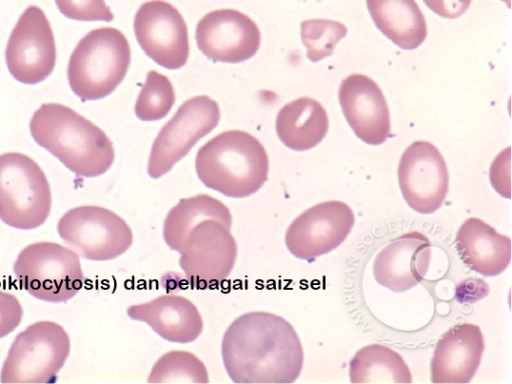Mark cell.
<instances>
[{"label":"cell","instance_id":"7a4b0ae2","mask_svg":"<svg viewBox=\"0 0 512 384\" xmlns=\"http://www.w3.org/2000/svg\"><path fill=\"white\" fill-rule=\"evenodd\" d=\"M29 128L34 141L77 176L97 177L113 164L114 147L105 132L66 105L42 104Z\"/></svg>","mask_w":512,"mask_h":384},{"label":"cell","instance_id":"4fadbf2b","mask_svg":"<svg viewBox=\"0 0 512 384\" xmlns=\"http://www.w3.org/2000/svg\"><path fill=\"white\" fill-rule=\"evenodd\" d=\"M133 26L138 44L158 65L174 70L186 64L188 29L172 4L164 0L144 2L135 14Z\"/></svg>","mask_w":512,"mask_h":384},{"label":"cell","instance_id":"cb8c5ba5","mask_svg":"<svg viewBox=\"0 0 512 384\" xmlns=\"http://www.w3.org/2000/svg\"><path fill=\"white\" fill-rule=\"evenodd\" d=\"M352 383H411V372L399 353L381 344L359 349L349 362Z\"/></svg>","mask_w":512,"mask_h":384},{"label":"cell","instance_id":"d4e9b609","mask_svg":"<svg viewBox=\"0 0 512 384\" xmlns=\"http://www.w3.org/2000/svg\"><path fill=\"white\" fill-rule=\"evenodd\" d=\"M147 382L208 383L209 375L204 363L193 353L174 350L167 352L157 360Z\"/></svg>","mask_w":512,"mask_h":384},{"label":"cell","instance_id":"2e32d148","mask_svg":"<svg viewBox=\"0 0 512 384\" xmlns=\"http://www.w3.org/2000/svg\"><path fill=\"white\" fill-rule=\"evenodd\" d=\"M339 103L355 135L366 144L380 145L390 133V114L380 87L368 76L352 74L339 88Z\"/></svg>","mask_w":512,"mask_h":384},{"label":"cell","instance_id":"6da1fadb","mask_svg":"<svg viewBox=\"0 0 512 384\" xmlns=\"http://www.w3.org/2000/svg\"><path fill=\"white\" fill-rule=\"evenodd\" d=\"M225 370L234 383H293L300 376L304 354L293 326L264 311L237 317L221 342Z\"/></svg>","mask_w":512,"mask_h":384},{"label":"cell","instance_id":"e0dca14e","mask_svg":"<svg viewBox=\"0 0 512 384\" xmlns=\"http://www.w3.org/2000/svg\"><path fill=\"white\" fill-rule=\"evenodd\" d=\"M431 248L428 237L418 231L396 237L374 258L375 280L381 286L397 293L415 287L428 272Z\"/></svg>","mask_w":512,"mask_h":384},{"label":"cell","instance_id":"f1b7e54d","mask_svg":"<svg viewBox=\"0 0 512 384\" xmlns=\"http://www.w3.org/2000/svg\"><path fill=\"white\" fill-rule=\"evenodd\" d=\"M23 317V308L13 294L0 290V339L15 330Z\"/></svg>","mask_w":512,"mask_h":384},{"label":"cell","instance_id":"44dd1931","mask_svg":"<svg viewBox=\"0 0 512 384\" xmlns=\"http://www.w3.org/2000/svg\"><path fill=\"white\" fill-rule=\"evenodd\" d=\"M280 141L294 151H306L326 136L329 121L326 110L316 100L301 97L284 105L276 117Z\"/></svg>","mask_w":512,"mask_h":384},{"label":"cell","instance_id":"9a60e30c","mask_svg":"<svg viewBox=\"0 0 512 384\" xmlns=\"http://www.w3.org/2000/svg\"><path fill=\"white\" fill-rule=\"evenodd\" d=\"M195 38L199 50L209 60L231 64L253 57L261 41L255 22L234 9L207 13L196 26Z\"/></svg>","mask_w":512,"mask_h":384},{"label":"cell","instance_id":"7c38bea8","mask_svg":"<svg viewBox=\"0 0 512 384\" xmlns=\"http://www.w3.org/2000/svg\"><path fill=\"white\" fill-rule=\"evenodd\" d=\"M354 222V213L346 203L321 202L291 222L286 230L285 245L296 258L312 262L341 245Z\"/></svg>","mask_w":512,"mask_h":384},{"label":"cell","instance_id":"ba28073f","mask_svg":"<svg viewBox=\"0 0 512 384\" xmlns=\"http://www.w3.org/2000/svg\"><path fill=\"white\" fill-rule=\"evenodd\" d=\"M57 232L80 257L93 261L115 259L133 242L126 221L96 205H82L65 212L58 221Z\"/></svg>","mask_w":512,"mask_h":384},{"label":"cell","instance_id":"5b68a950","mask_svg":"<svg viewBox=\"0 0 512 384\" xmlns=\"http://www.w3.org/2000/svg\"><path fill=\"white\" fill-rule=\"evenodd\" d=\"M52 195L40 166L18 152L0 155V220L6 225L31 230L49 217Z\"/></svg>","mask_w":512,"mask_h":384},{"label":"cell","instance_id":"52a82bcc","mask_svg":"<svg viewBox=\"0 0 512 384\" xmlns=\"http://www.w3.org/2000/svg\"><path fill=\"white\" fill-rule=\"evenodd\" d=\"M70 353V338L53 321L29 325L14 339L0 373L2 383H53Z\"/></svg>","mask_w":512,"mask_h":384},{"label":"cell","instance_id":"ffe728a7","mask_svg":"<svg viewBox=\"0 0 512 384\" xmlns=\"http://www.w3.org/2000/svg\"><path fill=\"white\" fill-rule=\"evenodd\" d=\"M455 242L462 262L481 275H499L510 264V237L498 233L479 218L465 220L458 229Z\"/></svg>","mask_w":512,"mask_h":384},{"label":"cell","instance_id":"7402d4cb","mask_svg":"<svg viewBox=\"0 0 512 384\" xmlns=\"http://www.w3.org/2000/svg\"><path fill=\"white\" fill-rule=\"evenodd\" d=\"M376 27L404 50L419 47L427 36L424 15L415 0H366Z\"/></svg>","mask_w":512,"mask_h":384},{"label":"cell","instance_id":"277c9868","mask_svg":"<svg viewBox=\"0 0 512 384\" xmlns=\"http://www.w3.org/2000/svg\"><path fill=\"white\" fill-rule=\"evenodd\" d=\"M130 61L129 42L120 30L93 29L81 38L70 56V88L82 101L102 99L123 81Z\"/></svg>","mask_w":512,"mask_h":384},{"label":"cell","instance_id":"ac0fdd59","mask_svg":"<svg viewBox=\"0 0 512 384\" xmlns=\"http://www.w3.org/2000/svg\"><path fill=\"white\" fill-rule=\"evenodd\" d=\"M485 348L479 326H452L437 341L430 363L432 383H469L480 366Z\"/></svg>","mask_w":512,"mask_h":384},{"label":"cell","instance_id":"8fae6325","mask_svg":"<svg viewBox=\"0 0 512 384\" xmlns=\"http://www.w3.org/2000/svg\"><path fill=\"white\" fill-rule=\"evenodd\" d=\"M5 58L10 74L24 84L45 80L56 64L54 34L44 11L28 6L9 36Z\"/></svg>","mask_w":512,"mask_h":384},{"label":"cell","instance_id":"8992f818","mask_svg":"<svg viewBox=\"0 0 512 384\" xmlns=\"http://www.w3.org/2000/svg\"><path fill=\"white\" fill-rule=\"evenodd\" d=\"M13 270L25 291L50 303L70 300L84 282L78 254L54 242H36L23 248Z\"/></svg>","mask_w":512,"mask_h":384},{"label":"cell","instance_id":"83f0119b","mask_svg":"<svg viewBox=\"0 0 512 384\" xmlns=\"http://www.w3.org/2000/svg\"><path fill=\"white\" fill-rule=\"evenodd\" d=\"M59 11L67 18L78 21H106L114 19L105 0H55Z\"/></svg>","mask_w":512,"mask_h":384},{"label":"cell","instance_id":"f546056e","mask_svg":"<svg viewBox=\"0 0 512 384\" xmlns=\"http://www.w3.org/2000/svg\"><path fill=\"white\" fill-rule=\"evenodd\" d=\"M435 14L448 19L460 17L469 8L472 0H423Z\"/></svg>","mask_w":512,"mask_h":384},{"label":"cell","instance_id":"4316f807","mask_svg":"<svg viewBox=\"0 0 512 384\" xmlns=\"http://www.w3.org/2000/svg\"><path fill=\"white\" fill-rule=\"evenodd\" d=\"M347 34V28L338 21L310 19L301 23V39L307 57L318 62L333 53L336 44Z\"/></svg>","mask_w":512,"mask_h":384},{"label":"cell","instance_id":"3957f363","mask_svg":"<svg viewBox=\"0 0 512 384\" xmlns=\"http://www.w3.org/2000/svg\"><path fill=\"white\" fill-rule=\"evenodd\" d=\"M195 170L207 188L227 197L245 198L267 181L269 160L256 137L242 130H229L198 149Z\"/></svg>","mask_w":512,"mask_h":384},{"label":"cell","instance_id":"30bf717a","mask_svg":"<svg viewBox=\"0 0 512 384\" xmlns=\"http://www.w3.org/2000/svg\"><path fill=\"white\" fill-rule=\"evenodd\" d=\"M219 120V106L210 97L200 95L186 100L161 128L152 144L147 168L149 176L157 179L168 173L218 125Z\"/></svg>","mask_w":512,"mask_h":384},{"label":"cell","instance_id":"5bb4252c","mask_svg":"<svg viewBox=\"0 0 512 384\" xmlns=\"http://www.w3.org/2000/svg\"><path fill=\"white\" fill-rule=\"evenodd\" d=\"M398 182L408 206L421 214L438 210L447 195L449 175L438 148L427 141L413 142L403 152Z\"/></svg>","mask_w":512,"mask_h":384},{"label":"cell","instance_id":"603a6c76","mask_svg":"<svg viewBox=\"0 0 512 384\" xmlns=\"http://www.w3.org/2000/svg\"><path fill=\"white\" fill-rule=\"evenodd\" d=\"M217 219L227 226L232 225L229 208L208 194L182 198L169 210L163 225V239L167 246L179 251L189 230L203 219Z\"/></svg>","mask_w":512,"mask_h":384},{"label":"cell","instance_id":"9c48e42d","mask_svg":"<svg viewBox=\"0 0 512 384\" xmlns=\"http://www.w3.org/2000/svg\"><path fill=\"white\" fill-rule=\"evenodd\" d=\"M230 229L217 219L207 218L189 230L178 253L180 268L191 287H215L229 276L238 251Z\"/></svg>","mask_w":512,"mask_h":384},{"label":"cell","instance_id":"484cf974","mask_svg":"<svg viewBox=\"0 0 512 384\" xmlns=\"http://www.w3.org/2000/svg\"><path fill=\"white\" fill-rule=\"evenodd\" d=\"M175 103V91L167 76L155 70L147 73L135 103V114L142 121L164 118Z\"/></svg>","mask_w":512,"mask_h":384},{"label":"cell","instance_id":"d6986e66","mask_svg":"<svg viewBox=\"0 0 512 384\" xmlns=\"http://www.w3.org/2000/svg\"><path fill=\"white\" fill-rule=\"evenodd\" d=\"M127 315L148 324L161 338L174 343L195 341L203 331V319L189 299L173 294L129 306Z\"/></svg>","mask_w":512,"mask_h":384}]
</instances>
